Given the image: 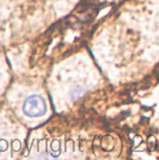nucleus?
<instances>
[{
    "mask_svg": "<svg viewBox=\"0 0 159 160\" xmlns=\"http://www.w3.org/2000/svg\"><path fill=\"white\" fill-rule=\"evenodd\" d=\"M47 110L45 99L40 95H32L28 97L23 104V111L26 115L32 118L42 117Z\"/></svg>",
    "mask_w": 159,
    "mask_h": 160,
    "instance_id": "nucleus-1",
    "label": "nucleus"
},
{
    "mask_svg": "<svg viewBox=\"0 0 159 160\" xmlns=\"http://www.w3.org/2000/svg\"><path fill=\"white\" fill-rule=\"evenodd\" d=\"M155 146H156V138L155 136H150L148 138V149L150 151H153L155 149Z\"/></svg>",
    "mask_w": 159,
    "mask_h": 160,
    "instance_id": "nucleus-2",
    "label": "nucleus"
}]
</instances>
